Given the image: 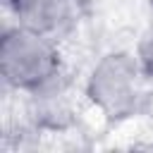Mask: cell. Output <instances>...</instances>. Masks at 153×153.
<instances>
[{"instance_id": "6da1fadb", "label": "cell", "mask_w": 153, "mask_h": 153, "mask_svg": "<svg viewBox=\"0 0 153 153\" xmlns=\"http://www.w3.org/2000/svg\"><path fill=\"white\" fill-rule=\"evenodd\" d=\"M0 76L17 93L33 96L62 81V53L57 38L22 24H7L0 36Z\"/></svg>"}, {"instance_id": "7a4b0ae2", "label": "cell", "mask_w": 153, "mask_h": 153, "mask_svg": "<svg viewBox=\"0 0 153 153\" xmlns=\"http://www.w3.org/2000/svg\"><path fill=\"white\" fill-rule=\"evenodd\" d=\"M146 72L134 50H108L84 79L86 100L108 120L134 117L146 100Z\"/></svg>"}, {"instance_id": "3957f363", "label": "cell", "mask_w": 153, "mask_h": 153, "mask_svg": "<svg viewBox=\"0 0 153 153\" xmlns=\"http://www.w3.org/2000/svg\"><path fill=\"white\" fill-rule=\"evenodd\" d=\"M12 22L41 31L53 38H65L81 22V0H5Z\"/></svg>"}, {"instance_id": "277c9868", "label": "cell", "mask_w": 153, "mask_h": 153, "mask_svg": "<svg viewBox=\"0 0 153 153\" xmlns=\"http://www.w3.org/2000/svg\"><path fill=\"white\" fill-rule=\"evenodd\" d=\"M134 55L141 65V69L146 72L148 79H153V7L141 26V33L136 38V45H134Z\"/></svg>"}]
</instances>
